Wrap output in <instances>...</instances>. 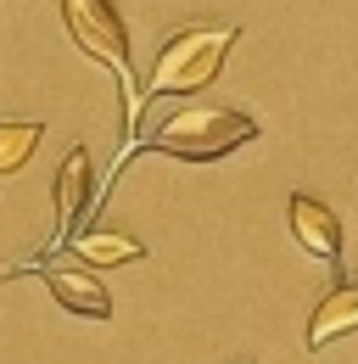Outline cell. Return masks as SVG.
Wrapping results in <instances>:
<instances>
[{
  "label": "cell",
  "instance_id": "obj_1",
  "mask_svg": "<svg viewBox=\"0 0 358 364\" xmlns=\"http://www.w3.org/2000/svg\"><path fill=\"white\" fill-rule=\"evenodd\" d=\"M62 23H67V34H73V46L85 50L90 62H101V68H112L118 73V85H124V157H118V168H112V180L124 174V163H129V146H134V124H140V90H134V62H129V28H124V11L112 6V0H62Z\"/></svg>",
  "mask_w": 358,
  "mask_h": 364
},
{
  "label": "cell",
  "instance_id": "obj_2",
  "mask_svg": "<svg viewBox=\"0 0 358 364\" xmlns=\"http://www.w3.org/2000/svg\"><path fill=\"white\" fill-rule=\"evenodd\" d=\"M235 23H196V28H179L174 40L163 46L146 90H140V107L157 101V95H190V90H207L213 79L224 73V56L235 46Z\"/></svg>",
  "mask_w": 358,
  "mask_h": 364
},
{
  "label": "cell",
  "instance_id": "obj_3",
  "mask_svg": "<svg viewBox=\"0 0 358 364\" xmlns=\"http://www.w3.org/2000/svg\"><path fill=\"white\" fill-rule=\"evenodd\" d=\"M246 140H258V118H246L235 107H179L151 146L168 157H185V163H213V157L241 151Z\"/></svg>",
  "mask_w": 358,
  "mask_h": 364
},
{
  "label": "cell",
  "instance_id": "obj_4",
  "mask_svg": "<svg viewBox=\"0 0 358 364\" xmlns=\"http://www.w3.org/2000/svg\"><path fill=\"white\" fill-rule=\"evenodd\" d=\"M291 235L308 247L313 258H325V264L342 258V219L319 196H308V191H291Z\"/></svg>",
  "mask_w": 358,
  "mask_h": 364
},
{
  "label": "cell",
  "instance_id": "obj_5",
  "mask_svg": "<svg viewBox=\"0 0 358 364\" xmlns=\"http://www.w3.org/2000/svg\"><path fill=\"white\" fill-rule=\"evenodd\" d=\"M45 286H50V297H56L67 314H85V319H107L112 314V297H107V286L95 280V269L45 264Z\"/></svg>",
  "mask_w": 358,
  "mask_h": 364
},
{
  "label": "cell",
  "instance_id": "obj_6",
  "mask_svg": "<svg viewBox=\"0 0 358 364\" xmlns=\"http://www.w3.org/2000/svg\"><path fill=\"white\" fill-rule=\"evenodd\" d=\"M85 202H90V151L73 146V151L62 157V174H56V235H62V241L79 235Z\"/></svg>",
  "mask_w": 358,
  "mask_h": 364
},
{
  "label": "cell",
  "instance_id": "obj_7",
  "mask_svg": "<svg viewBox=\"0 0 358 364\" xmlns=\"http://www.w3.org/2000/svg\"><path fill=\"white\" fill-rule=\"evenodd\" d=\"M347 331H358V280H336V286L319 297L313 319H308V348L319 353V348H330V342L347 336Z\"/></svg>",
  "mask_w": 358,
  "mask_h": 364
},
{
  "label": "cell",
  "instance_id": "obj_8",
  "mask_svg": "<svg viewBox=\"0 0 358 364\" xmlns=\"http://www.w3.org/2000/svg\"><path fill=\"white\" fill-rule=\"evenodd\" d=\"M73 258L85 264V269H118V264H134V258H146V247L124 235V230H79L73 241Z\"/></svg>",
  "mask_w": 358,
  "mask_h": 364
},
{
  "label": "cell",
  "instance_id": "obj_9",
  "mask_svg": "<svg viewBox=\"0 0 358 364\" xmlns=\"http://www.w3.org/2000/svg\"><path fill=\"white\" fill-rule=\"evenodd\" d=\"M40 140H45V124H0V174L23 168Z\"/></svg>",
  "mask_w": 358,
  "mask_h": 364
}]
</instances>
